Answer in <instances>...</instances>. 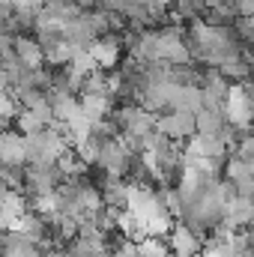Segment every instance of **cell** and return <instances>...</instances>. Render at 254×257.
I'll use <instances>...</instances> for the list:
<instances>
[{"mask_svg":"<svg viewBox=\"0 0 254 257\" xmlns=\"http://www.w3.org/2000/svg\"><path fill=\"white\" fill-rule=\"evenodd\" d=\"M168 248H171V257H197L200 254V236L180 221L168 233Z\"/></svg>","mask_w":254,"mask_h":257,"instance_id":"2","label":"cell"},{"mask_svg":"<svg viewBox=\"0 0 254 257\" xmlns=\"http://www.w3.org/2000/svg\"><path fill=\"white\" fill-rule=\"evenodd\" d=\"M156 128L159 135L171 138V141H191L197 135V126H194V114H180V111H168V117H159L156 120Z\"/></svg>","mask_w":254,"mask_h":257,"instance_id":"1","label":"cell"}]
</instances>
